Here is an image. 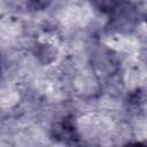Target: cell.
Returning a JSON list of instances; mask_svg holds the SVG:
<instances>
[{
	"label": "cell",
	"mask_w": 147,
	"mask_h": 147,
	"mask_svg": "<svg viewBox=\"0 0 147 147\" xmlns=\"http://www.w3.org/2000/svg\"><path fill=\"white\" fill-rule=\"evenodd\" d=\"M108 29L115 32H130L139 23V11L129 0H118L108 14Z\"/></svg>",
	"instance_id": "1"
},
{
	"label": "cell",
	"mask_w": 147,
	"mask_h": 147,
	"mask_svg": "<svg viewBox=\"0 0 147 147\" xmlns=\"http://www.w3.org/2000/svg\"><path fill=\"white\" fill-rule=\"evenodd\" d=\"M52 134L54 139L64 144H76L79 140V136L71 117H65L62 121L55 123L52 129Z\"/></svg>",
	"instance_id": "2"
},
{
	"label": "cell",
	"mask_w": 147,
	"mask_h": 147,
	"mask_svg": "<svg viewBox=\"0 0 147 147\" xmlns=\"http://www.w3.org/2000/svg\"><path fill=\"white\" fill-rule=\"evenodd\" d=\"M90 3L99 11L108 15L109 11L113 9V7L116 5L118 0H88Z\"/></svg>",
	"instance_id": "3"
},
{
	"label": "cell",
	"mask_w": 147,
	"mask_h": 147,
	"mask_svg": "<svg viewBox=\"0 0 147 147\" xmlns=\"http://www.w3.org/2000/svg\"><path fill=\"white\" fill-rule=\"evenodd\" d=\"M28 5L34 9V10H42L45 8H47L53 0H26Z\"/></svg>",
	"instance_id": "4"
}]
</instances>
